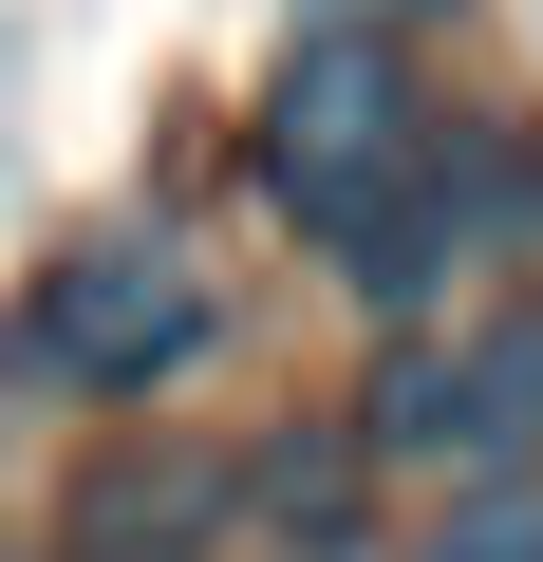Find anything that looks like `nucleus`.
I'll return each instance as SVG.
<instances>
[{"label": "nucleus", "instance_id": "obj_2", "mask_svg": "<svg viewBox=\"0 0 543 562\" xmlns=\"http://www.w3.org/2000/svg\"><path fill=\"white\" fill-rule=\"evenodd\" d=\"M357 450H394V469H524L543 450V301H506L468 338L412 319L375 357V394H357Z\"/></svg>", "mask_w": 543, "mask_h": 562}, {"label": "nucleus", "instance_id": "obj_3", "mask_svg": "<svg viewBox=\"0 0 543 562\" xmlns=\"http://www.w3.org/2000/svg\"><path fill=\"white\" fill-rule=\"evenodd\" d=\"M20 357H38L57 394H169V375L206 357V281H188V244H169V225H94V244L38 281Z\"/></svg>", "mask_w": 543, "mask_h": 562}, {"label": "nucleus", "instance_id": "obj_1", "mask_svg": "<svg viewBox=\"0 0 543 562\" xmlns=\"http://www.w3.org/2000/svg\"><path fill=\"white\" fill-rule=\"evenodd\" d=\"M262 188H282V225L357 281L375 319H431L468 206H450V132H431L412 57H394L375 20H301L282 94H262Z\"/></svg>", "mask_w": 543, "mask_h": 562}, {"label": "nucleus", "instance_id": "obj_8", "mask_svg": "<svg viewBox=\"0 0 543 562\" xmlns=\"http://www.w3.org/2000/svg\"><path fill=\"white\" fill-rule=\"evenodd\" d=\"M0 562H20V543H0Z\"/></svg>", "mask_w": 543, "mask_h": 562}, {"label": "nucleus", "instance_id": "obj_4", "mask_svg": "<svg viewBox=\"0 0 543 562\" xmlns=\"http://www.w3.org/2000/svg\"><path fill=\"white\" fill-rule=\"evenodd\" d=\"M206 525H225V469L206 450H113L76 487V562H206Z\"/></svg>", "mask_w": 543, "mask_h": 562}, {"label": "nucleus", "instance_id": "obj_6", "mask_svg": "<svg viewBox=\"0 0 543 562\" xmlns=\"http://www.w3.org/2000/svg\"><path fill=\"white\" fill-rule=\"evenodd\" d=\"M319 20H375V38H394V20H450V0H319Z\"/></svg>", "mask_w": 543, "mask_h": 562}, {"label": "nucleus", "instance_id": "obj_7", "mask_svg": "<svg viewBox=\"0 0 543 562\" xmlns=\"http://www.w3.org/2000/svg\"><path fill=\"white\" fill-rule=\"evenodd\" d=\"M301 562H357V525H319V543H301Z\"/></svg>", "mask_w": 543, "mask_h": 562}, {"label": "nucleus", "instance_id": "obj_5", "mask_svg": "<svg viewBox=\"0 0 543 562\" xmlns=\"http://www.w3.org/2000/svg\"><path fill=\"white\" fill-rule=\"evenodd\" d=\"M412 562H543V469H468L450 525H431Z\"/></svg>", "mask_w": 543, "mask_h": 562}]
</instances>
